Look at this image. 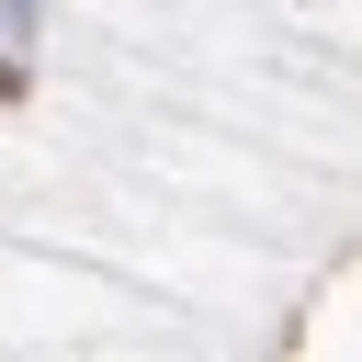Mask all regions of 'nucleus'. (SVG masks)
Returning <instances> with one entry per match:
<instances>
[{
    "instance_id": "nucleus-1",
    "label": "nucleus",
    "mask_w": 362,
    "mask_h": 362,
    "mask_svg": "<svg viewBox=\"0 0 362 362\" xmlns=\"http://www.w3.org/2000/svg\"><path fill=\"white\" fill-rule=\"evenodd\" d=\"M0 102H11V68H0Z\"/></svg>"
}]
</instances>
